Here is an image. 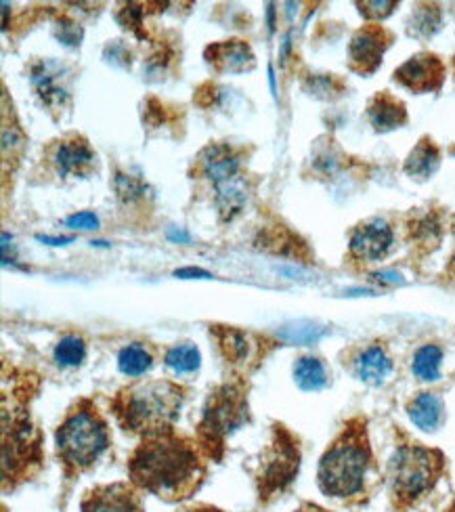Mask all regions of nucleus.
<instances>
[{
	"label": "nucleus",
	"mask_w": 455,
	"mask_h": 512,
	"mask_svg": "<svg viewBox=\"0 0 455 512\" xmlns=\"http://www.w3.org/2000/svg\"><path fill=\"white\" fill-rule=\"evenodd\" d=\"M126 471L137 489L168 504L185 502L206 481V456L195 439L164 429L141 437L128 456Z\"/></svg>",
	"instance_id": "obj_1"
},
{
	"label": "nucleus",
	"mask_w": 455,
	"mask_h": 512,
	"mask_svg": "<svg viewBox=\"0 0 455 512\" xmlns=\"http://www.w3.org/2000/svg\"><path fill=\"white\" fill-rule=\"evenodd\" d=\"M376 458L367 431V418L346 420L336 439L323 452L317 468V485L323 496L359 506L370 500Z\"/></svg>",
	"instance_id": "obj_2"
},
{
	"label": "nucleus",
	"mask_w": 455,
	"mask_h": 512,
	"mask_svg": "<svg viewBox=\"0 0 455 512\" xmlns=\"http://www.w3.org/2000/svg\"><path fill=\"white\" fill-rule=\"evenodd\" d=\"M187 389L172 380H135L110 401L120 429L130 435H149L172 429L181 416Z\"/></svg>",
	"instance_id": "obj_3"
},
{
	"label": "nucleus",
	"mask_w": 455,
	"mask_h": 512,
	"mask_svg": "<svg viewBox=\"0 0 455 512\" xmlns=\"http://www.w3.org/2000/svg\"><path fill=\"white\" fill-rule=\"evenodd\" d=\"M445 468L447 458L441 450L401 435L386 468L390 504L395 512H409L418 506L443 479Z\"/></svg>",
	"instance_id": "obj_4"
},
{
	"label": "nucleus",
	"mask_w": 455,
	"mask_h": 512,
	"mask_svg": "<svg viewBox=\"0 0 455 512\" xmlns=\"http://www.w3.org/2000/svg\"><path fill=\"white\" fill-rule=\"evenodd\" d=\"M110 426L89 397L78 399L57 426L55 447L63 475L76 479L91 471L110 447Z\"/></svg>",
	"instance_id": "obj_5"
},
{
	"label": "nucleus",
	"mask_w": 455,
	"mask_h": 512,
	"mask_svg": "<svg viewBox=\"0 0 455 512\" xmlns=\"http://www.w3.org/2000/svg\"><path fill=\"white\" fill-rule=\"evenodd\" d=\"M250 422L248 389L244 380L225 382L216 387L204 405L202 418L198 422V441L206 460L221 462L227 450V439Z\"/></svg>",
	"instance_id": "obj_6"
},
{
	"label": "nucleus",
	"mask_w": 455,
	"mask_h": 512,
	"mask_svg": "<svg viewBox=\"0 0 455 512\" xmlns=\"http://www.w3.org/2000/svg\"><path fill=\"white\" fill-rule=\"evenodd\" d=\"M42 456V437L30 420L24 403L3 408V487L5 492L30 481L38 471Z\"/></svg>",
	"instance_id": "obj_7"
},
{
	"label": "nucleus",
	"mask_w": 455,
	"mask_h": 512,
	"mask_svg": "<svg viewBox=\"0 0 455 512\" xmlns=\"http://www.w3.org/2000/svg\"><path fill=\"white\" fill-rule=\"evenodd\" d=\"M300 471V447L298 439L284 424H273L271 441L267 450L260 454V462L254 473L256 492L260 502H271L275 496L294 483Z\"/></svg>",
	"instance_id": "obj_8"
},
{
	"label": "nucleus",
	"mask_w": 455,
	"mask_h": 512,
	"mask_svg": "<svg viewBox=\"0 0 455 512\" xmlns=\"http://www.w3.org/2000/svg\"><path fill=\"white\" fill-rule=\"evenodd\" d=\"M210 336L216 340V347H219L223 359L235 372L250 374L263 361V340L246 330L212 326Z\"/></svg>",
	"instance_id": "obj_9"
},
{
	"label": "nucleus",
	"mask_w": 455,
	"mask_h": 512,
	"mask_svg": "<svg viewBox=\"0 0 455 512\" xmlns=\"http://www.w3.org/2000/svg\"><path fill=\"white\" fill-rule=\"evenodd\" d=\"M141 489L130 481L97 485L84 494L80 502L82 512H145Z\"/></svg>",
	"instance_id": "obj_10"
},
{
	"label": "nucleus",
	"mask_w": 455,
	"mask_h": 512,
	"mask_svg": "<svg viewBox=\"0 0 455 512\" xmlns=\"http://www.w3.org/2000/svg\"><path fill=\"white\" fill-rule=\"evenodd\" d=\"M443 78H445L443 61L432 53L414 55L395 72V80L414 93L439 91Z\"/></svg>",
	"instance_id": "obj_11"
},
{
	"label": "nucleus",
	"mask_w": 455,
	"mask_h": 512,
	"mask_svg": "<svg viewBox=\"0 0 455 512\" xmlns=\"http://www.w3.org/2000/svg\"><path fill=\"white\" fill-rule=\"evenodd\" d=\"M390 40H393V36L380 26L361 28L349 45L351 68L357 74H374L380 68L382 55L388 49Z\"/></svg>",
	"instance_id": "obj_12"
},
{
	"label": "nucleus",
	"mask_w": 455,
	"mask_h": 512,
	"mask_svg": "<svg viewBox=\"0 0 455 512\" xmlns=\"http://www.w3.org/2000/svg\"><path fill=\"white\" fill-rule=\"evenodd\" d=\"M65 70L55 61H38L30 70V82L42 103L51 110L65 108L70 99V91L65 87Z\"/></svg>",
	"instance_id": "obj_13"
},
{
	"label": "nucleus",
	"mask_w": 455,
	"mask_h": 512,
	"mask_svg": "<svg viewBox=\"0 0 455 512\" xmlns=\"http://www.w3.org/2000/svg\"><path fill=\"white\" fill-rule=\"evenodd\" d=\"M51 162L59 177H70V175L84 177L91 173V168L95 164V152L86 139L70 137L55 145Z\"/></svg>",
	"instance_id": "obj_14"
},
{
	"label": "nucleus",
	"mask_w": 455,
	"mask_h": 512,
	"mask_svg": "<svg viewBox=\"0 0 455 512\" xmlns=\"http://www.w3.org/2000/svg\"><path fill=\"white\" fill-rule=\"evenodd\" d=\"M198 162L202 175L210 179L212 185L242 175V154L229 143H210L202 149Z\"/></svg>",
	"instance_id": "obj_15"
},
{
	"label": "nucleus",
	"mask_w": 455,
	"mask_h": 512,
	"mask_svg": "<svg viewBox=\"0 0 455 512\" xmlns=\"http://www.w3.org/2000/svg\"><path fill=\"white\" fill-rule=\"evenodd\" d=\"M390 246H393V229L384 221H370L353 231L349 250L359 261H378Z\"/></svg>",
	"instance_id": "obj_16"
},
{
	"label": "nucleus",
	"mask_w": 455,
	"mask_h": 512,
	"mask_svg": "<svg viewBox=\"0 0 455 512\" xmlns=\"http://www.w3.org/2000/svg\"><path fill=\"white\" fill-rule=\"evenodd\" d=\"M206 61L216 72L225 74H242L250 72L256 61L254 53L248 42L244 40H225V42H214V45L206 47Z\"/></svg>",
	"instance_id": "obj_17"
},
{
	"label": "nucleus",
	"mask_w": 455,
	"mask_h": 512,
	"mask_svg": "<svg viewBox=\"0 0 455 512\" xmlns=\"http://www.w3.org/2000/svg\"><path fill=\"white\" fill-rule=\"evenodd\" d=\"M351 368L357 380L378 387L393 372V361H390V355L380 343H374L367 345L353 357Z\"/></svg>",
	"instance_id": "obj_18"
},
{
	"label": "nucleus",
	"mask_w": 455,
	"mask_h": 512,
	"mask_svg": "<svg viewBox=\"0 0 455 512\" xmlns=\"http://www.w3.org/2000/svg\"><path fill=\"white\" fill-rule=\"evenodd\" d=\"M214 194H216L214 202H216V208H219V215L225 221H233L244 210L250 198V185L246 175H237L229 181L214 185Z\"/></svg>",
	"instance_id": "obj_19"
},
{
	"label": "nucleus",
	"mask_w": 455,
	"mask_h": 512,
	"mask_svg": "<svg viewBox=\"0 0 455 512\" xmlns=\"http://www.w3.org/2000/svg\"><path fill=\"white\" fill-rule=\"evenodd\" d=\"M367 116H370L372 126L380 133L393 131L407 122V110L405 105L395 99L390 93H378L370 105H367Z\"/></svg>",
	"instance_id": "obj_20"
},
{
	"label": "nucleus",
	"mask_w": 455,
	"mask_h": 512,
	"mask_svg": "<svg viewBox=\"0 0 455 512\" xmlns=\"http://www.w3.org/2000/svg\"><path fill=\"white\" fill-rule=\"evenodd\" d=\"M443 399L437 393H420L407 403V416L420 431L435 433L443 422Z\"/></svg>",
	"instance_id": "obj_21"
},
{
	"label": "nucleus",
	"mask_w": 455,
	"mask_h": 512,
	"mask_svg": "<svg viewBox=\"0 0 455 512\" xmlns=\"http://www.w3.org/2000/svg\"><path fill=\"white\" fill-rule=\"evenodd\" d=\"M441 164V152L439 147L432 143L430 139H422L416 147L414 152H411L405 160V173L416 179V181H426L432 175L437 173V168Z\"/></svg>",
	"instance_id": "obj_22"
},
{
	"label": "nucleus",
	"mask_w": 455,
	"mask_h": 512,
	"mask_svg": "<svg viewBox=\"0 0 455 512\" xmlns=\"http://www.w3.org/2000/svg\"><path fill=\"white\" fill-rule=\"evenodd\" d=\"M294 380L302 391H321L328 384V372L317 357H300L294 364Z\"/></svg>",
	"instance_id": "obj_23"
},
{
	"label": "nucleus",
	"mask_w": 455,
	"mask_h": 512,
	"mask_svg": "<svg viewBox=\"0 0 455 512\" xmlns=\"http://www.w3.org/2000/svg\"><path fill=\"white\" fill-rule=\"evenodd\" d=\"M441 364H443V351L437 345H424L416 351L414 355V364H411V370H414V376L424 380V382H435L441 376Z\"/></svg>",
	"instance_id": "obj_24"
},
{
	"label": "nucleus",
	"mask_w": 455,
	"mask_h": 512,
	"mask_svg": "<svg viewBox=\"0 0 455 512\" xmlns=\"http://www.w3.org/2000/svg\"><path fill=\"white\" fill-rule=\"evenodd\" d=\"M151 366H154V357H151V353L139 345V343H133L128 345L120 351L118 355V368L124 376H130V378H139L143 376Z\"/></svg>",
	"instance_id": "obj_25"
},
{
	"label": "nucleus",
	"mask_w": 455,
	"mask_h": 512,
	"mask_svg": "<svg viewBox=\"0 0 455 512\" xmlns=\"http://www.w3.org/2000/svg\"><path fill=\"white\" fill-rule=\"evenodd\" d=\"M166 366L177 374H191L200 368V351L191 343L175 345L166 351Z\"/></svg>",
	"instance_id": "obj_26"
},
{
	"label": "nucleus",
	"mask_w": 455,
	"mask_h": 512,
	"mask_svg": "<svg viewBox=\"0 0 455 512\" xmlns=\"http://www.w3.org/2000/svg\"><path fill=\"white\" fill-rule=\"evenodd\" d=\"M86 357V343L80 336H65L55 347V361L63 368H76Z\"/></svg>",
	"instance_id": "obj_27"
},
{
	"label": "nucleus",
	"mask_w": 455,
	"mask_h": 512,
	"mask_svg": "<svg viewBox=\"0 0 455 512\" xmlns=\"http://www.w3.org/2000/svg\"><path fill=\"white\" fill-rule=\"evenodd\" d=\"M441 26V11L437 5H424L418 9L409 21V34L414 36H432Z\"/></svg>",
	"instance_id": "obj_28"
},
{
	"label": "nucleus",
	"mask_w": 455,
	"mask_h": 512,
	"mask_svg": "<svg viewBox=\"0 0 455 512\" xmlns=\"http://www.w3.org/2000/svg\"><path fill=\"white\" fill-rule=\"evenodd\" d=\"M114 187H116L118 198H120L122 202H126V204L137 202V200L145 198V194H147V185H145L139 177L124 175V173H118V175H116Z\"/></svg>",
	"instance_id": "obj_29"
},
{
	"label": "nucleus",
	"mask_w": 455,
	"mask_h": 512,
	"mask_svg": "<svg viewBox=\"0 0 455 512\" xmlns=\"http://www.w3.org/2000/svg\"><path fill=\"white\" fill-rule=\"evenodd\" d=\"M55 36L63 42L65 47H78L82 40V28L72 19L61 17L55 26Z\"/></svg>",
	"instance_id": "obj_30"
},
{
	"label": "nucleus",
	"mask_w": 455,
	"mask_h": 512,
	"mask_svg": "<svg viewBox=\"0 0 455 512\" xmlns=\"http://www.w3.org/2000/svg\"><path fill=\"white\" fill-rule=\"evenodd\" d=\"M321 328L311 326V324H298V326H288L284 332H281V338L290 340V343H311V340H317L321 336Z\"/></svg>",
	"instance_id": "obj_31"
},
{
	"label": "nucleus",
	"mask_w": 455,
	"mask_h": 512,
	"mask_svg": "<svg viewBox=\"0 0 455 512\" xmlns=\"http://www.w3.org/2000/svg\"><path fill=\"white\" fill-rule=\"evenodd\" d=\"M399 3H395V0H388V3H384V0H370V3H357L359 11L367 17V19H384L388 17L390 13L395 11Z\"/></svg>",
	"instance_id": "obj_32"
},
{
	"label": "nucleus",
	"mask_w": 455,
	"mask_h": 512,
	"mask_svg": "<svg viewBox=\"0 0 455 512\" xmlns=\"http://www.w3.org/2000/svg\"><path fill=\"white\" fill-rule=\"evenodd\" d=\"M118 21L120 24L124 26V28H128L130 32H135V34H139V36H143V32H141V26H143V9L139 7V5H126V9H122V13L118 15Z\"/></svg>",
	"instance_id": "obj_33"
},
{
	"label": "nucleus",
	"mask_w": 455,
	"mask_h": 512,
	"mask_svg": "<svg viewBox=\"0 0 455 512\" xmlns=\"http://www.w3.org/2000/svg\"><path fill=\"white\" fill-rule=\"evenodd\" d=\"M65 225L72 229H97L99 227V219L93 215V212L84 210V212H76V215L65 219Z\"/></svg>",
	"instance_id": "obj_34"
},
{
	"label": "nucleus",
	"mask_w": 455,
	"mask_h": 512,
	"mask_svg": "<svg viewBox=\"0 0 455 512\" xmlns=\"http://www.w3.org/2000/svg\"><path fill=\"white\" fill-rule=\"evenodd\" d=\"M175 275L177 277H183V280H187V277H212L208 271H204V269H193V267H189V269H179V271H175Z\"/></svg>",
	"instance_id": "obj_35"
},
{
	"label": "nucleus",
	"mask_w": 455,
	"mask_h": 512,
	"mask_svg": "<svg viewBox=\"0 0 455 512\" xmlns=\"http://www.w3.org/2000/svg\"><path fill=\"white\" fill-rule=\"evenodd\" d=\"M294 512H332L328 508H323L319 504H313V502H302Z\"/></svg>",
	"instance_id": "obj_36"
},
{
	"label": "nucleus",
	"mask_w": 455,
	"mask_h": 512,
	"mask_svg": "<svg viewBox=\"0 0 455 512\" xmlns=\"http://www.w3.org/2000/svg\"><path fill=\"white\" fill-rule=\"evenodd\" d=\"M181 512H225V510H221V508H216V506H210V504H198V506H191V508H185V510H181Z\"/></svg>",
	"instance_id": "obj_37"
},
{
	"label": "nucleus",
	"mask_w": 455,
	"mask_h": 512,
	"mask_svg": "<svg viewBox=\"0 0 455 512\" xmlns=\"http://www.w3.org/2000/svg\"><path fill=\"white\" fill-rule=\"evenodd\" d=\"M374 277H376V280H382V282H401V275H397V273H390V271L376 273Z\"/></svg>",
	"instance_id": "obj_38"
},
{
	"label": "nucleus",
	"mask_w": 455,
	"mask_h": 512,
	"mask_svg": "<svg viewBox=\"0 0 455 512\" xmlns=\"http://www.w3.org/2000/svg\"><path fill=\"white\" fill-rule=\"evenodd\" d=\"M38 240L40 242H45V244H51V246H63V244H68V242H72V238H45V236H38Z\"/></svg>",
	"instance_id": "obj_39"
},
{
	"label": "nucleus",
	"mask_w": 455,
	"mask_h": 512,
	"mask_svg": "<svg viewBox=\"0 0 455 512\" xmlns=\"http://www.w3.org/2000/svg\"><path fill=\"white\" fill-rule=\"evenodd\" d=\"M168 238L170 240H175V242H189V236H187V233H183V231H175V229H170L168 231Z\"/></svg>",
	"instance_id": "obj_40"
},
{
	"label": "nucleus",
	"mask_w": 455,
	"mask_h": 512,
	"mask_svg": "<svg viewBox=\"0 0 455 512\" xmlns=\"http://www.w3.org/2000/svg\"><path fill=\"white\" fill-rule=\"evenodd\" d=\"M3 15H5L3 24H5V28H7V26H9V3H3Z\"/></svg>",
	"instance_id": "obj_41"
},
{
	"label": "nucleus",
	"mask_w": 455,
	"mask_h": 512,
	"mask_svg": "<svg viewBox=\"0 0 455 512\" xmlns=\"http://www.w3.org/2000/svg\"><path fill=\"white\" fill-rule=\"evenodd\" d=\"M443 512H455V498L449 502V506H447Z\"/></svg>",
	"instance_id": "obj_42"
},
{
	"label": "nucleus",
	"mask_w": 455,
	"mask_h": 512,
	"mask_svg": "<svg viewBox=\"0 0 455 512\" xmlns=\"http://www.w3.org/2000/svg\"><path fill=\"white\" fill-rule=\"evenodd\" d=\"M453 68H455V57H453Z\"/></svg>",
	"instance_id": "obj_43"
}]
</instances>
